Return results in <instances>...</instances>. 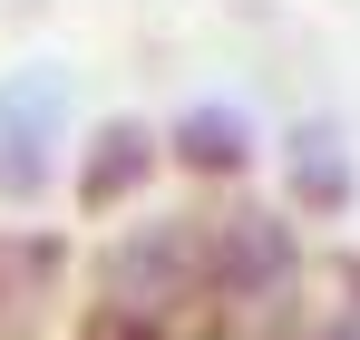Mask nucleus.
Returning <instances> with one entry per match:
<instances>
[{
  "label": "nucleus",
  "instance_id": "3",
  "mask_svg": "<svg viewBox=\"0 0 360 340\" xmlns=\"http://www.w3.org/2000/svg\"><path fill=\"white\" fill-rule=\"evenodd\" d=\"M68 146V78L59 68H10L0 78V204H39Z\"/></svg>",
  "mask_w": 360,
  "mask_h": 340
},
{
  "label": "nucleus",
  "instance_id": "1",
  "mask_svg": "<svg viewBox=\"0 0 360 340\" xmlns=\"http://www.w3.org/2000/svg\"><path fill=\"white\" fill-rule=\"evenodd\" d=\"M88 311L117 321V331L176 340L205 311V204H166V214H136L98 243V282Z\"/></svg>",
  "mask_w": 360,
  "mask_h": 340
},
{
  "label": "nucleus",
  "instance_id": "7",
  "mask_svg": "<svg viewBox=\"0 0 360 340\" xmlns=\"http://www.w3.org/2000/svg\"><path fill=\"white\" fill-rule=\"evenodd\" d=\"M166 156H176L185 175H224V185H234V175L253 166V126H243V107H214V98H205V107H185L176 126H166Z\"/></svg>",
  "mask_w": 360,
  "mask_h": 340
},
{
  "label": "nucleus",
  "instance_id": "6",
  "mask_svg": "<svg viewBox=\"0 0 360 340\" xmlns=\"http://www.w3.org/2000/svg\"><path fill=\"white\" fill-rule=\"evenodd\" d=\"M283 175H292L302 214H351V156H341V126H331V117H302V126H292Z\"/></svg>",
  "mask_w": 360,
  "mask_h": 340
},
{
  "label": "nucleus",
  "instance_id": "2",
  "mask_svg": "<svg viewBox=\"0 0 360 340\" xmlns=\"http://www.w3.org/2000/svg\"><path fill=\"white\" fill-rule=\"evenodd\" d=\"M302 282H311V253H302L292 214L243 204V195L205 204V311H263Z\"/></svg>",
  "mask_w": 360,
  "mask_h": 340
},
{
  "label": "nucleus",
  "instance_id": "8",
  "mask_svg": "<svg viewBox=\"0 0 360 340\" xmlns=\"http://www.w3.org/2000/svg\"><path fill=\"white\" fill-rule=\"evenodd\" d=\"M292 340H360V273H341V301H311Z\"/></svg>",
  "mask_w": 360,
  "mask_h": 340
},
{
  "label": "nucleus",
  "instance_id": "4",
  "mask_svg": "<svg viewBox=\"0 0 360 340\" xmlns=\"http://www.w3.org/2000/svg\"><path fill=\"white\" fill-rule=\"evenodd\" d=\"M59 273H68V243L39 224L0 233V340H39L49 311H59Z\"/></svg>",
  "mask_w": 360,
  "mask_h": 340
},
{
  "label": "nucleus",
  "instance_id": "5",
  "mask_svg": "<svg viewBox=\"0 0 360 340\" xmlns=\"http://www.w3.org/2000/svg\"><path fill=\"white\" fill-rule=\"evenodd\" d=\"M156 156H166V136H156L146 117H108V126L88 136V156H78V204H88V214H117L127 195H146Z\"/></svg>",
  "mask_w": 360,
  "mask_h": 340
}]
</instances>
